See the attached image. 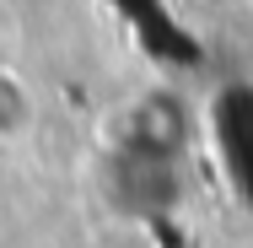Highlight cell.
<instances>
[{
  "label": "cell",
  "instance_id": "6da1fadb",
  "mask_svg": "<svg viewBox=\"0 0 253 248\" xmlns=\"http://www.w3.org/2000/svg\"><path fill=\"white\" fill-rule=\"evenodd\" d=\"M183 146V108L172 98H146L135 102L129 124H124V156H151V162H172Z\"/></svg>",
  "mask_w": 253,
  "mask_h": 248
},
{
  "label": "cell",
  "instance_id": "7a4b0ae2",
  "mask_svg": "<svg viewBox=\"0 0 253 248\" xmlns=\"http://www.w3.org/2000/svg\"><path fill=\"white\" fill-rule=\"evenodd\" d=\"M33 124H38V102H33V92L22 87V76L0 70V146L27 141Z\"/></svg>",
  "mask_w": 253,
  "mask_h": 248
}]
</instances>
